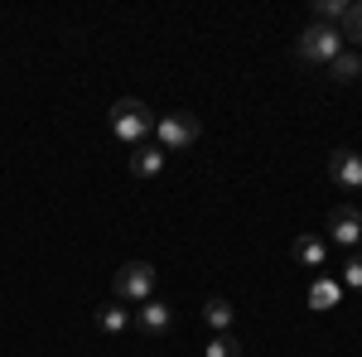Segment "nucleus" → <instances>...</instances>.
<instances>
[{
	"label": "nucleus",
	"mask_w": 362,
	"mask_h": 357,
	"mask_svg": "<svg viewBox=\"0 0 362 357\" xmlns=\"http://www.w3.org/2000/svg\"><path fill=\"white\" fill-rule=\"evenodd\" d=\"M150 131H155V111L145 107V102L121 97V102L112 107V136L121 140V145H140Z\"/></svg>",
	"instance_id": "obj_1"
},
{
	"label": "nucleus",
	"mask_w": 362,
	"mask_h": 357,
	"mask_svg": "<svg viewBox=\"0 0 362 357\" xmlns=\"http://www.w3.org/2000/svg\"><path fill=\"white\" fill-rule=\"evenodd\" d=\"M343 54V34H338L334 25H314L300 34V44H295V58L300 63H334V58Z\"/></svg>",
	"instance_id": "obj_2"
},
{
	"label": "nucleus",
	"mask_w": 362,
	"mask_h": 357,
	"mask_svg": "<svg viewBox=\"0 0 362 357\" xmlns=\"http://www.w3.org/2000/svg\"><path fill=\"white\" fill-rule=\"evenodd\" d=\"M198 116H189V111H174V116H160L155 121V145L160 150H189L198 140Z\"/></svg>",
	"instance_id": "obj_3"
},
{
	"label": "nucleus",
	"mask_w": 362,
	"mask_h": 357,
	"mask_svg": "<svg viewBox=\"0 0 362 357\" xmlns=\"http://www.w3.org/2000/svg\"><path fill=\"white\" fill-rule=\"evenodd\" d=\"M150 295H155V266H150V261H126V266L116 271V300L145 304Z\"/></svg>",
	"instance_id": "obj_4"
},
{
	"label": "nucleus",
	"mask_w": 362,
	"mask_h": 357,
	"mask_svg": "<svg viewBox=\"0 0 362 357\" xmlns=\"http://www.w3.org/2000/svg\"><path fill=\"white\" fill-rule=\"evenodd\" d=\"M145 338H165L169 329H174V314H169V304H160V300H145L136 309V319H131Z\"/></svg>",
	"instance_id": "obj_5"
},
{
	"label": "nucleus",
	"mask_w": 362,
	"mask_h": 357,
	"mask_svg": "<svg viewBox=\"0 0 362 357\" xmlns=\"http://www.w3.org/2000/svg\"><path fill=\"white\" fill-rule=\"evenodd\" d=\"M329 237H334L338 247H358V242H362L358 208H334V213H329Z\"/></svg>",
	"instance_id": "obj_6"
},
{
	"label": "nucleus",
	"mask_w": 362,
	"mask_h": 357,
	"mask_svg": "<svg viewBox=\"0 0 362 357\" xmlns=\"http://www.w3.org/2000/svg\"><path fill=\"white\" fill-rule=\"evenodd\" d=\"M329 179L338 189H362V160L353 150H334L329 155Z\"/></svg>",
	"instance_id": "obj_7"
},
{
	"label": "nucleus",
	"mask_w": 362,
	"mask_h": 357,
	"mask_svg": "<svg viewBox=\"0 0 362 357\" xmlns=\"http://www.w3.org/2000/svg\"><path fill=\"white\" fill-rule=\"evenodd\" d=\"M160 169H165V150H160V145H145V140H140L136 150H131V174H136V179H155Z\"/></svg>",
	"instance_id": "obj_8"
},
{
	"label": "nucleus",
	"mask_w": 362,
	"mask_h": 357,
	"mask_svg": "<svg viewBox=\"0 0 362 357\" xmlns=\"http://www.w3.org/2000/svg\"><path fill=\"white\" fill-rule=\"evenodd\" d=\"M290 256H295L300 266H309V271H314V266H324V256H329V251H324V242H319V237H295Z\"/></svg>",
	"instance_id": "obj_9"
},
{
	"label": "nucleus",
	"mask_w": 362,
	"mask_h": 357,
	"mask_svg": "<svg viewBox=\"0 0 362 357\" xmlns=\"http://www.w3.org/2000/svg\"><path fill=\"white\" fill-rule=\"evenodd\" d=\"M97 329L102 333H126L131 329V314L116 309V304H102V309H97Z\"/></svg>",
	"instance_id": "obj_10"
},
{
	"label": "nucleus",
	"mask_w": 362,
	"mask_h": 357,
	"mask_svg": "<svg viewBox=\"0 0 362 357\" xmlns=\"http://www.w3.org/2000/svg\"><path fill=\"white\" fill-rule=\"evenodd\" d=\"M329 73H334V83H358L362 78V58L358 54H338L329 63Z\"/></svg>",
	"instance_id": "obj_11"
},
{
	"label": "nucleus",
	"mask_w": 362,
	"mask_h": 357,
	"mask_svg": "<svg viewBox=\"0 0 362 357\" xmlns=\"http://www.w3.org/2000/svg\"><path fill=\"white\" fill-rule=\"evenodd\" d=\"M203 314H208V324H213V329H232V304H227L223 300V295H213V300H208V304H203Z\"/></svg>",
	"instance_id": "obj_12"
},
{
	"label": "nucleus",
	"mask_w": 362,
	"mask_h": 357,
	"mask_svg": "<svg viewBox=\"0 0 362 357\" xmlns=\"http://www.w3.org/2000/svg\"><path fill=\"white\" fill-rule=\"evenodd\" d=\"M309 304H314V309H334V304H338V280H314Z\"/></svg>",
	"instance_id": "obj_13"
},
{
	"label": "nucleus",
	"mask_w": 362,
	"mask_h": 357,
	"mask_svg": "<svg viewBox=\"0 0 362 357\" xmlns=\"http://www.w3.org/2000/svg\"><path fill=\"white\" fill-rule=\"evenodd\" d=\"M203 357H242V348H237L232 333H218V338L208 343V353H203Z\"/></svg>",
	"instance_id": "obj_14"
},
{
	"label": "nucleus",
	"mask_w": 362,
	"mask_h": 357,
	"mask_svg": "<svg viewBox=\"0 0 362 357\" xmlns=\"http://www.w3.org/2000/svg\"><path fill=\"white\" fill-rule=\"evenodd\" d=\"M314 15H319V25H334V20L348 15V5H343V0H319V5H314Z\"/></svg>",
	"instance_id": "obj_15"
},
{
	"label": "nucleus",
	"mask_w": 362,
	"mask_h": 357,
	"mask_svg": "<svg viewBox=\"0 0 362 357\" xmlns=\"http://www.w3.org/2000/svg\"><path fill=\"white\" fill-rule=\"evenodd\" d=\"M343 34H348L353 44H362V5H348V15H343Z\"/></svg>",
	"instance_id": "obj_16"
},
{
	"label": "nucleus",
	"mask_w": 362,
	"mask_h": 357,
	"mask_svg": "<svg viewBox=\"0 0 362 357\" xmlns=\"http://www.w3.org/2000/svg\"><path fill=\"white\" fill-rule=\"evenodd\" d=\"M343 285L348 290H362V256H348L343 261Z\"/></svg>",
	"instance_id": "obj_17"
}]
</instances>
